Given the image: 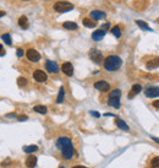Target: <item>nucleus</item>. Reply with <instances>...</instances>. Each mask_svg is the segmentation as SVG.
Returning a JSON list of instances; mask_svg holds the SVG:
<instances>
[{
	"label": "nucleus",
	"mask_w": 159,
	"mask_h": 168,
	"mask_svg": "<svg viewBox=\"0 0 159 168\" xmlns=\"http://www.w3.org/2000/svg\"><path fill=\"white\" fill-rule=\"evenodd\" d=\"M72 168H87V167H85V166H74Z\"/></svg>",
	"instance_id": "58836bf2"
},
{
	"label": "nucleus",
	"mask_w": 159,
	"mask_h": 168,
	"mask_svg": "<svg viewBox=\"0 0 159 168\" xmlns=\"http://www.w3.org/2000/svg\"><path fill=\"white\" fill-rule=\"evenodd\" d=\"M55 147L59 151L60 156L65 161H71L76 157V149L72 140L68 135H61L55 141Z\"/></svg>",
	"instance_id": "f257e3e1"
},
{
	"label": "nucleus",
	"mask_w": 159,
	"mask_h": 168,
	"mask_svg": "<svg viewBox=\"0 0 159 168\" xmlns=\"http://www.w3.org/2000/svg\"><path fill=\"white\" fill-rule=\"evenodd\" d=\"M146 66H147V69H149V70L159 68V58H153V59L148 60L147 63H146Z\"/></svg>",
	"instance_id": "4468645a"
},
{
	"label": "nucleus",
	"mask_w": 159,
	"mask_h": 168,
	"mask_svg": "<svg viewBox=\"0 0 159 168\" xmlns=\"http://www.w3.org/2000/svg\"><path fill=\"white\" fill-rule=\"evenodd\" d=\"M1 40L7 44V46H11V36L9 34V33H4V34H1Z\"/></svg>",
	"instance_id": "a878e982"
},
{
	"label": "nucleus",
	"mask_w": 159,
	"mask_h": 168,
	"mask_svg": "<svg viewBox=\"0 0 159 168\" xmlns=\"http://www.w3.org/2000/svg\"><path fill=\"white\" fill-rule=\"evenodd\" d=\"M74 9V5L69 1H56L54 4V10L56 12H69Z\"/></svg>",
	"instance_id": "7ed1b4c3"
},
{
	"label": "nucleus",
	"mask_w": 159,
	"mask_h": 168,
	"mask_svg": "<svg viewBox=\"0 0 159 168\" xmlns=\"http://www.w3.org/2000/svg\"><path fill=\"white\" fill-rule=\"evenodd\" d=\"M59 168H65V167H64V166H60V167H59Z\"/></svg>",
	"instance_id": "ea45409f"
},
{
	"label": "nucleus",
	"mask_w": 159,
	"mask_h": 168,
	"mask_svg": "<svg viewBox=\"0 0 159 168\" xmlns=\"http://www.w3.org/2000/svg\"><path fill=\"white\" fill-rule=\"evenodd\" d=\"M33 79H34L37 82H45V81L48 80V76H47V74H45L43 70L37 69V70H34V72H33Z\"/></svg>",
	"instance_id": "423d86ee"
},
{
	"label": "nucleus",
	"mask_w": 159,
	"mask_h": 168,
	"mask_svg": "<svg viewBox=\"0 0 159 168\" xmlns=\"http://www.w3.org/2000/svg\"><path fill=\"white\" fill-rule=\"evenodd\" d=\"M152 106H153L154 108H157V109H159V99H157V101H154V102L152 103Z\"/></svg>",
	"instance_id": "2f4dec72"
},
{
	"label": "nucleus",
	"mask_w": 159,
	"mask_h": 168,
	"mask_svg": "<svg viewBox=\"0 0 159 168\" xmlns=\"http://www.w3.org/2000/svg\"><path fill=\"white\" fill-rule=\"evenodd\" d=\"M23 53H25V52H23V49H22V48H17L16 54H17V57H19V58H22V57H23Z\"/></svg>",
	"instance_id": "c756f323"
},
{
	"label": "nucleus",
	"mask_w": 159,
	"mask_h": 168,
	"mask_svg": "<svg viewBox=\"0 0 159 168\" xmlns=\"http://www.w3.org/2000/svg\"><path fill=\"white\" fill-rule=\"evenodd\" d=\"M108 105L114 108H120V98L119 97H108Z\"/></svg>",
	"instance_id": "dca6fc26"
},
{
	"label": "nucleus",
	"mask_w": 159,
	"mask_h": 168,
	"mask_svg": "<svg viewBox=\"0 0 159 168\" xmlns=\"http://www.w3.org/2000/svg\"><path fill=\"white\" fill-rule=\"evenodd\" d=\"M115 124H116V126L119 128V129H121V130H125V131H130V128H129V125L123 120V119H120V118H115Z\"/></svg>",
	"instance_id": "2eb2a0df"
},
{
	"label": "nucleus",
	"mask_w": 159,
	"mask_h": 168,
	"mask_svg": "<svg viewBox=\"0 0 159 168\" xmlns=\"http://www.w3.org/2000/svg\"><path fill=\"white\" fill-rule=\"evenodd\" d=\"M33 111L37 112V113H39V114H47L48 108L45 106H34L33 107Z\"/></svg>",
	"instance_id": "5701e85b"
},
{
	"label": "nucleus",
	"mask_w": 159,
	"mask_h": 168,
	"mask_svg": "<svg viewBox=\"0 0 159 168\" xmlns=\"http://www.w3.org/2000/svg\"><path fill=\"white\" fill-rule=\"evenodd\" d=\"M120 96H121V91L119 88L113 90V91L109 93V97H119V98H120Z\"/></svg>",
	"instance_id": "c85d7f7f"
},
{
	"label": "nucleus",
	"mask_w": 159,
	"mask_h": 168,
	"mask_svg": "<svg viewBox=\"0 0 159 168\" xmlns=\"http://www.w3.org/2000/svg\"><path fill=\"white\" fill-rule=\"evenodd\" d=\"M45 69L51 72V74H58L59 72V66H58V64L55 61H53V60H47L45 61Z\"/></svg>",
	"instance_id": "1a4fd4ad"
},
{
	"label": "nucleus",
	"mask_w": 159,
	"mask_h": 168,
	"mask_svg": "<svg viewBox=\"0 0 159 168\" xmlns=\"http://www.w3.org/2000/svg\"><path fill=\"white\" fill-rule=\"evenodd\" d=\"M61 70H62V72L66 76H72L74 75V66H72V64L69 63V61H66V63L62 64V65H61Z\"/></svg>",
	"instance_id": "9d476101"
},
{
	"label": "nucleus",
	"mask_w": 159,
	"mask_h": 168,
	"mask_svg": "<svg viewBox=\"0 0 159 168\" xmlns=\"http://www.w3.org/2000/svg\"><path fill=\"white\" fill-rule=\"evenodd\" d=\"M19 26L21 28H23V30H27L28 28V19L26 17V16H21L20 19H19Z\"/></svg>",
	"instance_id": "a211bd4d"
},
{
	"label": "nucleus",
	"mask_w": 159,
	"mask_h": 168,
	"mask_svg": "<svg viewBox=\"0 0 159 168\" xmlns=\"http://www.w3.org/2000/svg\"><path fill=\"white\" fill-rule=\"evenodd\" d=\"M136 23H137V26L141 28V30H144V31H148V32H151L152 31V28L148 26V23L147 22H144V21H142V20H136Z\"/></svg>",
	"instance_id": "412c9836"
},
{
	"label": "nucleus",
	"mask_w": 159,
	"mask_h": 168,
	"mask_svg": "<svg viewBox=\"0 0 159 168\" xmlns=\"http://www.w3.org/2000/svg\"><path fill=\"white\" fill-rule=\"evenodd\" d=\"M141 91H142V86H141V85H138V84L134 85V86L131 87L130 92H129V98H130V99H131V98H134V97H135V96H137Z\"/></svg>",
	"instance_id": "f8f14e48"
},
{
	"label": "nucleus",
	"mask_w": 159,
	"mask_h": 168,
	"mask_svg": "<svg viewBox=\"0 0 159 168\" xmlns=\"http://www.w3.org/2000/svg\"><path fill=\"white\" fill-rule=\"evenodd\" d=\"M27 79H25V77H19V79H17V85H19V87H26V86H27Z\"/></svg>",
	"instance_id": "cd10ccee"
},
{
	"label": "nucleus",
	"mask_w": 159,
	"mask_h": 168,
	"mask_svg": "<svg viewBox=\"0 0 159 168\" xmlns=\"http://www.w3.org/2000/svg\"><path fill=\"white\" fill-rule=\"evenodd\" d=\"M105 12L100 11V10H93V11H91V17L92 20H94V21H98V20H102V19H105Z\"/></svg>",
	"instance_id": "9b49d317"
},
{
	"label": "nucleus",
	"mask_w": 159,
	"mask_h": 168,
	"mask_svg": "<svg viewBox=\"0 0 159 168\" xmlns=\"http://www.w3.org/2000/svg\"><path fill=\"white\" fill-rule=\"evenodd\" d=\"M27 119V115H21V117H19V120H26Z\"/></svg>",
	"instance_id": "f704fd0d"
},
{
	"label": "nucleus",
	"mask_w": 159,
	"mask_h": 168,
	"mask_svg": "<svg viewBox=\"0 0 159 168\" xmlns=\"http://www.w3.org/2000/svg\"><path fill=\"white\" fill-rule=\"evenodd\" d=\"M26 55H27V59L30 61H32V63H37V61L41 60V54H39L38 52L36 49H33V48L28 49L27 53H26Z\"/></svg>",
	"instance_id": "39448f33"
},
{
	"label": "nucleus",
	"mask_w": 159,
	"mask_h": 168,
	"mask_svg": "<svg viewBox=\"0 0 159 168\" xmlns=\"http://www.w3.org/2000/svg\"><path fill=\"white\" fill-rule=\"evenodd\" d=\"M123 64V60L121 58H119L117 55H109L104 59V68L107 71H116L120 69Z\"/></svg>",
	"instance_id": "f03ea898"
},
{
	"label": "nucleus",
	"mask_w": 159,
	"mask_h": 168,
	"mask_svg": "<svg viewBox=\"0 0 159 168\" xmlns=\"http://www.w3.org/2000/svg\"><path fill=\"white\" fill-rule=\"evenodd\" d=\"M151 168H159V156H155L151 160Z\"/></svg>",
	"instance_id": "bb28decb"
},
{
	"label": "nucleus",
	"mask_w": 159,
	"mask_h": 168,
	"mask_svg": "<svg viewBox=\"0 0 159 168\" xmlns=\"http://www.w3.org/2000/svg\"><path fill=\"white\" fill-rule=\"evenodd\" d=\"M64 98H65V88L61 86L60 90H59V93H58V97H56V103H62L64 102Z\"/></svg>",
	"instance_id": "4be33fe9"
},
{
	"label": "nucleus",
	"mask_w": 159,
	"mask_h": 168,
	"mask_svg": "<svg viewBox=\"0 0 159 168\" xmlns=\"http://www.w3.org/2000/svg\"><path fill=\"white\" fill-rule=\"evenodd\" d=\"M89 58H91V60L93 61V63H96V64H100L102 60H103V54H102V52H100V50L93 48V49H91V50H89Z\"/></svg>",
	"instance_id": "20e7f679"
},
{
	"label": "nucleus",
	"mask_w": 159,
	"mask_h": 168,
	"mask_svg": "<svg viewBox=\"0 0 159 168\" xmlns=\"http://www.w3.org/2000/svg\"><path fill=\"white\" fill-rule=\"evenodd\" d=\"M94 88L98 90V91H100V92H108L109 90H110V85L107 81L100 80V81H97L94 84Z\"/></svg>",
	"instance_id": "6e6552de"
},
{
	"label": "nucleus",
	"mask_w": 159,
	"mask_h": 168,
	"mask_svg": "<svg viewBox=\"0 0 159 168\" xmlns=\"http://www.w3.org/2000/svg\"><path fill=\"white\" fill-rule=\"evenodd\" d=\"M152 140H153V141H155V143H158V144H159V137H152Z\"/></svg>",
	"instance_id": "4c0bfd02"
},
{
	"label": "nucleus",
	"mask_w": 159,
	"mask_h": 168,
	"mask_svg": "<svg viewBox=\"0 0 159 168\" xmlns=\"http://www.w3.org/2000/svg\"><path fill=\"white\" fill-rule=\"evenodd\" d=\"M91 114L93 115V117H96V118H99V117H100V114H99L98 112H91Z\"/></svg>",
	"instance_id": "473e14b6"
},
{
	"label": "nucleus",
	"mask_w": 159,
	"mask_h": 168,
	"mask_svg": "<svg viewBox=\"0 0 159 168\" xmlns=\"http://www.w3.org/2000/svg\"><path fill=\"white\" fill-rule=\"evenodd\" d=\"M23 151L26 153H32V152H36L38 151V146L37 145H30V146H25L23 147Z\"/></svg>",
	"instance_id": "b1692460"
},
{
	"label": "nucleus",
	"mask_w": 159,
	"mask_h": 168,
	"mask_svg": "<svg viewBox=\"0 0 159 168\" xmlns=\"http://www.w3.org/2000/svg\"><path fill=\"white\" fill-rule=\"evenodd\" d=\"M104 115H105V117H115V115H114V114H111V113H105Z\"/></svg>",
	"instance_id": "c9c22d12"
},
{
	"label": "nucleus",
	"mask_w": 159,
	"mask_h": 168,
	"mask_svg": "<svg viewBox=\"0 0 159 168\" xmlns=\"http://www.w3.org/2000/svg\"><path fill=\"white\" fill-rule=\"evenodd\" d=\"M62 27L66 28V30L72 31V30H77L78 26H77V23H75V22H72V21H66V22L62 23Z\"/></svg>",
	"instance_id": "aec40b11"
},
{
	"label": "nucleus",
	"mask_w": 159,
	"mask_h": 168,
	"mask_svg": "<svg viewBox=\"0 0 159 168\" xmlns=\"http://www.w3.org/2000/svg\"><path fill=\"white\" fill-rule=\"evenodd\" d=\"M83 25L86 26V27H88V28H94L96 26H97V21H94V20H92V19H88V17H86V19H83Z\"/></svg>",
	"instance_id": "6ab92c4d"
},
{
	"label": "nucleus",
	"mask_w": 159,
	"mask_h": 168,
	"mask_svg": "<svg viewBox=\"0 0 159 168\" xmlns=\"http://www.w3.org/2000/svg\"><path fill=\"white\" fill-rule=\"evenodd\" d=\"M26 166H27L28 168H34L37 166V157L33 156V155L28 156L27 158H26Z\"/></svg>",
	"instance_id": "f3484780"
},
{
	"label": "nucleus",
	"mask_w": 159,
	"mask_h": 168,
	"mask_svg": "<svg viewBox=\"0 0 159 168\" xmlns=\"http://www.w3.org/2000/svg\"><path fill=\"white\" fill-rule=\"evenodd\" d=\"M111 33L116 37V38H120L121 37V30H120V26H114L111 28Z\"/></svg>",
	"instance_id": "393cba45"
},
{
	"label": "nucleus",
	"mask_w": 159,
	"mask_h": 168,
	"mask_svg": "<svg viewBox=\"0 0 159 168\" xmlns=\"http://www.w3.org/2000/svg\"><path fill=\"white\" fill-rule=\"evenodd\" d=\"M105 32L107 31H104V30H102V28H99V30H97V31H94L93 33H92V40L93 41H102V38L105 36Z\"/></svg>",
	"instance_id": "ddd939ff"
},
{
	"label": "nucleus",
	"mask_w": 159,
	"mask_h": 168,
	"mask_svg": "<svg viewBox=\"0 0 159 168\" xmlns=\"http://www.w3.org/2000/svg\"><path fill=\"white\" fill-rule=\"evenodd\" d=\"M5 14H6L5 11H3V10H0V17H3V16H5Z\"/></svg>",
	"instance_id": "e433bc0d"
},
{
	"label": "nucleus",
	"mask_w": 159,
	"mask_h": 168,
	"mask_svg": "<svg viewBox=\"0 0 159 168\" xmlns=\"http://www.w3.org/2000/svg\"><path fill=\"white\" fill-rule=\"evenodd\" d=\"M3 55H5V49H4L3 44H0V57H3Z\"/></svg>",
	"instance_id": "7c9ffc66"
},
{
	"label": "nucleus",
	"mask_w": 159,
	"mask_h": 168,
	"mask_svg": "<svg viewBox=\"0 0 159 168\" xmlns=\"http://www.w3.org/2000/svg\"><path fill=\"white\" fill-rule=\"evenodd\" d=\"M109 26H110L109 23H104V25L102 26V30H104V31H105V30H108V28H109Z\"/></svg>",
	"instance_id": "72a5a7b5"
},
{
	"label": "nucleus",
	"mask_w": 159,
	"mask_h": 168,
	"mask_svg": "<svg viewBox=\"0 0 159 168\" xmlns=\"http://www.w3.org/2000/svg\"><path fill=\"white\" fill-rule=\"evenodd\" d=\"M144 96L148 98H155L159 97V87L157 86H151L144 90Z\"/></svg>",
	"instance_id": "0eeeda50"
}]
</instances>
